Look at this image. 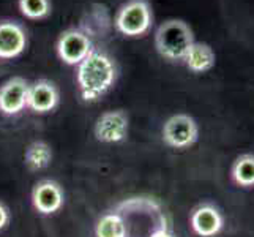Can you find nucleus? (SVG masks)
I'll return each mask as SVG.
<instances>
[{"mask_svg":"<svg viewBox=\"0 0 254 237\" xmlns=\"http://www.w3.org/2000/svg\"><path fill=\"white\" fill-rule=\"evenodd\" d=\"M117 81V65L106 51L93 48L77 65L76 82L82 101L93 103L106 95Z\"/></svg>","mask_w":254,"mask_h":237,"instance_id":"1","label":"nucleus"},{"mask_svg":"<svg viewBox=\"0 0 254 237\" xmlns=\"http://www.w3.org/2000/svg\"><path fill=\"white\" fill-rule=\"evenodd\" d=\"M127 226V237H150L160 230H168L169 222L161 204L153 198L136 196L116 206Z\"/></svg>","mask_w":254,"mask_h":237,"instance_id":"2","label":"nucleus"},{"mask_svg":"<svg viewBox=\"0 0 254 237\" xmlns=\"http://www.w3.org/2000/svg\"><path fill=\"white\" fill-rule=\"evenodd\" d=\"M194 43V33L182 19H166L155 32V48L169 62H183Z\"/></svg>","mask_w":254,"mask_h":237,"instance_id":"3","label":"nucleus"},{"mask_svg":"<svg viewBox=\"0 0 254 237\" xmlns=\"http://www.w3.org/2000/svg\"><path fill=\"white\" fill-rule=\"evenodd\" d=\"M114 25L127 38H139L152 29L153 25V10L150 0H127L122 5L116 17Z\"/></svg>","mask_w":254,"mask_h":237,"instance_id":"4","label":"nucleus"},{"mask_svg":"<svg viewBox=\"0 0 254 237\" xmlns=\"http://www.w3.org/2000/svg\"><path fill=\"white\" fill-rule=\"evenodd\" d=\"M163 141L172 149H188L199 139L197 122L188 114H174L163 125Z\"/></svg>","mask_w":254,"mask_h":237,"instance_id":"5","label":"nucleus"},{"mask_svg":"<svg viewBox=\"0 0 254 237\" xmlns=\"http://www.w3.org/2000/svg\"><path fill=\"white\" fill-rule=\"evenodd\" d=\"M93 49L92 38L81 29H66L60 33L56 51L59 59L69 67H77Z\"/></svg>","mask_w":254,"mask_h":237,"instance_id":"6","label":"nucleus"},{"mask_svg":"<svg viewBox=\"0 0 254 237\" xmlns=\"http://www.w3.org/2000/svg\"><path fill=\"white\" fill-rule=\"evenodd\" d=\"M129 130V117L124 109H111L96 119L93 135L96 141L104 144H116L125 141Z\"/></svg>","mask_w":254,"mask_h":237,"instance_id":"7","label":"nucleus"},{"mask_svg":"<svg viewBox=\"0 0 254 237\" xmlns=\"http://www.w3.org/2000/svg\"><path fill=\"white\" fill-rule=\"evenodd\" d=\"M65 204V191L59 182L43 179L32 188V206L41 215L57 214Z\"/></svg>","mask_w":254,"mask_h":237,"instance_id":"8","label":"nucleus"},{"mask_svg":"<svg viewBox=\"0 0 254 237\" xmlns=\"http://www.w3.org/2000/svg\"><path fill=\"white\" fill-rule=\"evenodd\" d=\"M29 85L22 76H13L0 85V112L3 116H17L27 108Z\"/></svg>","mask_w":254,"mask_h":237,"instance_id":"9","label":"nucleus"},{"mask_svg":"<svg viewBox=\"0 0 254 237\" xmlns=\"http://www.w3.org/2000/svg\"><path fill=\"white\" fill-rule=\"evenodd\" d=\"M29 37L25 27L17 21H0V59L10 60L19 57L27 48Z\"/></svg>","mask_w":254,"mask_h":237,"instance_id":"10","label":"nucleus"},{"mask_svg":"<svg viewBox=\"0 0 254 237\" xmlns=\"http://www.w3.org/2000/svg\"><path fill=\"white\" fill-rule=\"evenodd\" d=\"M60 103V92L56 82L49 79H37L29 85L27 108L35 114H49Z\"/></svg>","mask_w":254,"mask_h":237,"instance_id":"11","label":"nucleus"},{"mask_svg":"<svg viewBox=\"0 0 254 237\" xmlns=\"http://www.w3.org/2000/svg\"><path fill=\"white\" fill-rule=\"evenodd\" d=\"M190 225L199 237H215L224 228L221 210L213 204H200L191 212Z\"/></svg>","mask_w":254,"mask_h":237,"instance_id":"12","label":"nucleus"},{"mask_svg":"<svg viewBox=\"0 0 254 237\" xmlns=\"http://www.w3.org/2000/svg\"><path fill=\"white\" fill-rule=\"evenodd\" d=\"M216 62V54L212 49V46L207 45V43H200L194 41L190 51L187 52L185 59H183V64L190 70L191 73H207L210 72Z\"/></svg>","mask_w":254,"mask_h":237,"instance_id":"13","label":"nucleus"},{"mask_svg":"<svg viewBox=\"0 0 254 237\" xmlns=\"http://www.w3.org/2000/svg\"><path fill=\"white\" fill-rule=\"evenodd\" d=\"M52 158H54V152H52L51 144L46 141H33L27 147H25L24 152V163L30 171H41L46 169L51 164Z\"/></svg>","mask_w":254,"mask_h":237,"instance_id":"14","label":"nucleus"},{"mask_svg":"<svg viewBox=\"0 0 254 237\" xmlns=\"http://www.w3.org/2000/svg\"><path fill=\"white\" fill-rule=\"evenodd\" d=\"M95 237H127V226L117 210L103 214L95 225Z\"/></svg>","mask_w":254,"mask_h":237,"instance_id":"15","label":"nucleus"},{"mask_svg":"<svg viewBox=\"0 0 254 237\" xmlns=\"http://www.w3.org/2000/svg\"><path fill=\"white\" fill-rule=\"evenodd\" d=\"M232 180L239 187H254V154H243L235 158L231 169Z\"/></svg>","mask_w":254,"mask_h":237,"instance_id":"16","label":"nucleus"},{"mask_svg":"<svg viewBox=\"0 0 254 237\" xmlns=\"http://www.w3.org/2000/svg\"><path fill=\"white\" fill-rule=\"evenodd\" d=\"M19 11L27 17V19H45L52 11L51 0H17Z\"/></svg>","mask_w":254,"mask_h":237,"instance_id":"17","label":"nucleus"},{"mask_svg":"<svg viewBox=\"0 0 254 237\" xmlns=\"http://www.w3.org/2000/svg\"><path fill=\"white\" fill-rule=\"evenodd\" d=\"M96 10H92V13L89 14V25H85V27H79L81 30H84L87 35H98V33H103L109 27V14L108 16H101L104 11H106V8L101 6V5H95Z\"/></svg>","mask_w":254,"mask_h":237,"instance_id":"18","label":"nucleus"},{"mask_svg":"<svg viewBox=\"0 0 254 237\" xmlns=\"http://www.w3.org/2000/svg\"><path fill=\"white\" fill-rule=\"evenodd\" d=\"M10 220H11L10 209L6 207L5 203H2V201H0V231L5 230V228L8 226V223H10Z\"/></svg>","mask_w":254,"mask_h":237,"instance_id":"19","label":"nucleus"},{"mask_svg":"<svg viewBox=\"0 0 254 237\" xmlns=\"http://www.w3.org/2000/svg\"><path fill=\"white\" fill-rule=\"evenodd\" d=\"M150 237H177V236H175V234L169 230V228H168V230H160V231L153 233Z\"/></svg>","mask_w":254,"mask_h":237,"instance_id":"20","label":"nucleus"}]
</instances>
